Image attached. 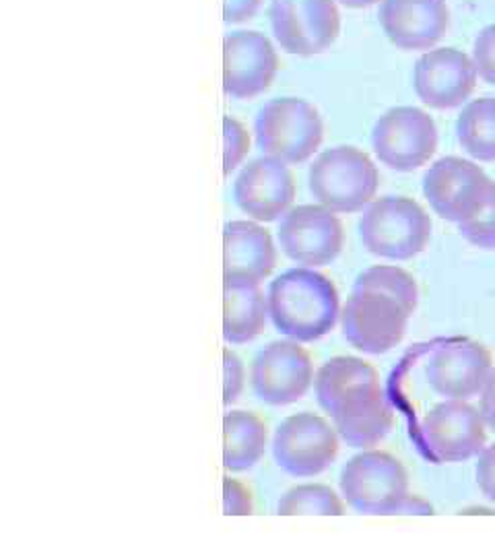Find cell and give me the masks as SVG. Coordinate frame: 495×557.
I'll list each match as a JSON object with an SVG mask.
<instances>
[{"label":"cell","instance_id":"obj_28","mask_svg":"<svg viewBox=\"0 0 495 557\" xmlns=\"http://www.w3.org/2000/svg\"><path fill=\"white\" fill-rule=\"evenodd\" d=\"M250 151V135L232 116L223 119V174L230 176Z\"/></svg>","mask_w":495,"mask_h":557},{"label":"cell","instance_id":"obj_35","mask_svg":"<svg viewBox=\"0 0 495 557\" xmlns=\"http://www.w3.org/2000/svg\"><path fill=\"white\" fill-rule=\"evenodd\" d=\"M398 515H434V508L425 502V499L417 498V496H407Z\"/></svg>","mask_w":495,"mask_h":557},{"label":"cell","instance_id":"obj_4","mask_svg":"<svg viewBox=\"0 0 495 557\" xmlns=\"http://www.w3.org/2000/svg\"><path fill=\"white\" fill-rule=\"evenodd\" d=\"M258 147L287 165L310 160L324 137L317 108L299 98L269 101L255 122Z\"/></svg>","mask_w":495,"mask_h":557},{"label":"cell","instance_id":"obj_1","mask_svg":"<svg viewBox=\"0 0 495 557\" xmlns=\"http://www.w3.org/2000/svg\"><path fill=\"white\" fill-rule=\"evenodd\" d=\"M267 301L279 333L299 343H314L337 324V287L314 269L283 273L271 283Z\"/></svg>","mask_w":495,"mask_h":557},{"label":"cell","instance_id":"obj_22","mask_svg":"<svg viewBox=\"0 0 495 557\" xmlns=\"http://www.w3.org/2000/svg\"><path fill=\"white\" fill-rule=\"evenodd\" d=\"M267 425L255 413H227L223 418V467L232 473L252 469L267 453Z\"/></svg>","mask_w":495,"mask_h":557},{"label":"cell","instance_id":"obj_9","mask_svg":"<svg viewBox=\"0 0 495 557\" xmlns=\"http://www.w3.org/2000/svg\"><path fill=\"white\" fill-rule=\"evenodd\" d=\"M273 455L287 475L314 478L324 473L337 458V430L320 416L297 413L279 425Z\"/></svg>","mask_w":495,"mask_h":557},{"label":"cell","instance_id":"obj_12","mask_svg":"<svg viewBox=\"0 0 495 557\" xmlns=\"http://www.w3.org/2000/svg\"><path fill=\"white\" fill-rule=\"evenodd\" d=\"M281 250L306 267H326L343 248V225L322 205H299L287 211L279 225Z\"/></svg>","mask_w":495,"mask_h":557},{"label":"cell","instance_id":"obj_20","mask_svg":"<svg viewBox=\"0 0 495 557\" xmlns=\"http://www.w3.org/2000/svg\"><path fill=\"white\" fill-rule=\"evenodd\" d=\"M277 250L271 234L252 221L223 227V285H260L271 277Z\"/></svg>","mask_w":495,"mask_h":557},{"label":"cell","instance_id":"obj_33","mask_svg":"<svg viewBox=\"0 0 495 557\" xmlns=\"http://www.w3.org/2000/svg\"><path fill=\"white\" fill-rule=\"evenodd\" d=\"M262 0H223V21L225 23H244L252 20L260 9Z\"/></svg>","mask_w":495,"mask_h":557},{"label":"cell","instance_id":"obj_15","mask_svg":"<svg viewBox=\"0 0 495 557\" xmlns=\"http://www.w3.org/2000/svg\"><path fill=\"white\" fill-rule=\"evenodd\" d=\"M425 374L440 397L469 400L483 393L494 374V361L485 345L477 341H453L432 354Z\"/></svg>","mask_w":495,"mask_h":557},{"label":"cell","instance_id":"obj_6","mask_svg":"<svg viewBox=\"0 0 495 557\" xmlns=\"http://www.w3.org/2000/svg\"><path fill=\"white\" fill-rule=\"evenodd\" d=\"M409 314L393 296L374 289H354L341 312L343 337L357 351L380 356L403 341Z\"/></svg>","mask_w":495,"mask_h":557},{"label":"cell","instance_id":"obj_17","mask_svg":"<svg viewBox=\"0 0 495 557\" xmlns=\"http://www.w3.org/2000/svg\"><path fill=\"white\" fill-rule=\"evenodd\" d=\"M234 199L248 218L269 223L294 205L296 182L285 161L264 156L244 165L234 184Z\"/></svg>","mask_w":495,"mask_h":557},{"label":"cell","instance_id":"obj_2","mask_svg":"<svg viewBox=\"0 0 495 557\" xmlns=\"http://www.w3.org/2000/svg\"><path fill=\"white\" fill-rule=\"evenodd\" d=\"M359 238L368 252L382 259H413L432 239V220L413 199L382 197L363 211Z\"/></svg>","mask_w":495,"mask_h":557},{"label":"cell","instance_id":"obj_16","mask_svg":"<svg viewBox=\"0 0 495 557\" xmlns=\"http://www.w3.org/2000/svg\"><path fill=\"white\" fill-rule=\"evenodd\" d=\"M477 66L456 48H437L417 60L413 85L419 100L436 110L458 108L475 91Z\"/></svg>","mask_w":495,"mask_h":557},{"label":"cell","instance_id":"obj_5","mask_svg":"<svg viewBox=\"0 0 495 557\" xmlns=\"http://www.w3.org/2000/svg\"><path fill=\"white\" fill-rule=\"evenodd\" d=\"M341 492L361 515H398L409 496V478L405 467L388 453L368 450L343 467Z\"/></svg>","mask_w":495,"mask_h":557},{"label":"cell","instance_id":"obj_32","mask_svg":"<svg viewBox=\"0 0 495 557\" xmlns=\"http://www.w3.org/2000/svg\"><path fill=\"white\" fill-rule=\"evenodd\" d=\"M477 485L481 494L495 502V444L483 448L477 462Z\"/></svg>","mask_w":495,"mask_h":557},{"label":"cell","instance_id":"obj_25","mask_svg":"<svg viewBox=\"0 0 495 557\" xmlns=\"http://www.w3.org/2000/svg\"><path fill=\"white\" fill-rule=\"evenodd\" d=\"M354 289H374L382 292L386 296H393L403 304V308L407 310L409 317H413L417 310V301H419V289H417V281L413 275H409L407 271L391 267V264H378L368 271H363L357 277Z\"/></svg>","mask_w":495,"mask_h":557},{"label":"cell","instance_id":"obj_10","mask_svg":"<svg viewBox=\"0 0 495 557\" xmlns=\"http://www.w3.org/2000/svg\"><path fill=\"white\" fill-rule=\"evenodd\" d=\"M492 184L473 161L442 158L425 172L423 193L442 220L462 223L483 207Z\"/></svg>","mask_w":495,"mask_h":557},{"label":"cell","instance_id":"obj_11","mask_svg":"<svg viewBox=\"0 0 495 557\" xmlns=\"http://www.w3.org/2000/svg\"><path fill=\"white\" fill-rule=\"evenodd\" d=\"M481 411L465 400L450 398L436 405L421 421V440L440 462H465L479 457L487 434Z\"/></svg>","mask_w":495,"mask_h":557},{"label":"cell","instance_id":"obj_21","mask_svg":"<svg viewBox=\"0 0 495 557\" xmlns=\"http://www.w3.org/2000/svg\"><path fill=\"white\" fill-rule=\"evenodd\" d=\"M269 301L260 285H223V337L244 345L264 331Z\"/></svg>","mask_w":495,"mask_h":557},{"label":"cell","instance_id":"obj_31","mask_svg":"<svg viewBox=\"0 0 495 557\" xmlns=\"http://www.w3.org/2000/svg\"><path fill=\"white\" fill-rule=\"evenodd\" d=\"M244 388V366L238 356L225 347L223 349V405L236 403Z\"/></svg>","mask_w":495,"mask_h":557},{"label":"cell","instance_id":"obj_14","mask_svg":"<svg viewBox=\"0 0 495 557\" xmlns=\"http://www.w3.org/2000/svg\"><path fill=\"white\" fill-rule=\"evenodd\" d=\"M279 71L277 50L258 32H234L223 40V91L236 100L264 94Z\"/></svg>","mask_w":495,"mask_h":557},{"label":"cell","instance_id":"obj_19","mask_svg":"<svg viewBox=\"0 0 495 557\" xmlns=\"http://www.w3.org/2000/svg\"><path fill=\"white\" fill-rule=\"evenodd\" d=\"M380 25L400 50H430L450 25L446 0H382Z\"/></svg>","mask_w":495,"mask_h":557},{"label":"cell","instance_id":"obj_23","mask_svg":"<svg viewBox=\"0 0 495 557\" xmlns=\"http://www.w3.org/2000/svg\"><path fill=\"white\" fill-rule=\"evenodd\" d=\"M378 372L363 359L359 358H333L329 359L317 374L318 405L331 413L333 407L349 391H354L361 384L376 382Z\"/></svg>","mask_w":495,"mask_h":557},{"label":"cell","instance_id":"obj_36","mask_svg":"<svg viewBox=\"0 0 495 557\" xmlns=\"http://www.w3.org/2000/svg\"><path fill=\"white\" fill-rule=\"evenodd\" d=\"M338 2L345 4V7H349V9H368V7L376 4L380 0H338Z\"/></svg>","mask_w":495,"mask_h":557},{"label":"cell","instance_id":"obj_27","mask_svg":"<svg viewBox=\"0 0 495 557\" xmlns=\"http://www.w3.org/2000/svg\"><path fill=\"white\" fill-rule=\"evenodd\" d=\"M460 236L483 250H495V182L483 207L473 218L458 223Z\"/></svg>","mask_w":495,"mask_h":557},{"label":"cell","instance_id":"obj_13","mask_svg":"<svg viewBox=\"0 0 495 557\" xmlns=\"http://www.w3.org/2000/svg\"><path fill=\"white\" fill-rule=\"evenodd\" d=\"M250 379L260 400L283 407L308 393L314 380V366L299 341H275L258 354Z\"/></svg>","mask_w":495,"mask_h":557},{"label":"cell","instance_id":"obj_18","mask_svg":"<svg viewBox=\"0 0 495 557\" xmlns=\"http://www.w3.org/2000/svg\"><path fill=\"white\" fill-rule=\"evenodd\" d=\"M338 436L351 448H372L388 436L395 411L384 395L380 380L361 384L338 400L329 413Z\"/></svg>","mask_w":495,"mask_h":557},{"label":"cell","instance_id":"obj_7","mask_svg":"<svg viewBox=\"0 0 495 557\" xmlns=\"http://www.w3.org/2000/svg\"><path fill=\"white\" fill-rule=\"evenodd\" d=\"M372 145L378 160L391 170L413 172L436 153V122L419 108H393L378 120Z\"/></svg>","mask_w":495,"mask_h":557},{"label":"cell","instance_id":"obj_29","mask_svg":"<svg viewBox=\"0 0 495 557\" xmlns=\"http://www.w3.org/2000/svg\"><path fill=\"white\" fill-rule=\"evenodd\" d=\"M473 62H475L479 77L495 85V25L485 27L477 36L475 46H473Z\"/></svg>","mask_w":495,"mask_h":557},{"label":"cell","instance_id":"obj_3","mask_svg":"<svg viewBox=\"0 0 495 557\" xmlns=\"http://www.w3.org/2000/svg\"><path fill=\"white\" fill-rule=\"evenodd\" d=\"M310 193L333 213H357L378 193V168L356 147H333L310 165Z\"/></svg>","mask_w":495,"mask_h":557},{"label":"cell","instance_id":"obj_30","mask_svg":"<svg viewBox=\"0 0 495 557\" xmlns=\"http://www.w3.org/2000/svg\"><path fill=\"white\" fill-rule=\"evenodd\" d=\"M252 494L236 479L223 478V515L248 517L252 515Z\"/></svg>","mask_w":495,"mask_h":557},{"label":"cell","instance_id":"obj_26","mask_svg":"<svg viewBox=\"0 0 495 557\" xmlns=\"http://www.w3.org/2000/svg\"><path fill=\"white\" fill-rule=\"evenodd\" d=\"M277 512L281 517H297V515L341 517L345 515V508L337 494L326 485H297L281 496Z\"/></svg>","mask_w":495,"mask_h":557},{"label":"cell","instance_id":"obj_24","mask_svg":"<svg viewBox=\"0 0 495 557\" xmlns=\"http://www.w3.org/2000/svg\"><path fill=\"white\" fill-rule=\"evenodd\" d=\"M460 147L479 161H495V98L471 101L456 122Z\"/></svg>","mask_w":495,"mask_h":557},{"label":"cell","instance_id":"obj_34","mask_svg":"<svg viewBox=\"0 0 495 557\" xmlns=\"http://www.w3.org/2000/svg\"><path fill=\"white\" fill-rule=\"evenodd\" d=\"M481 416L485 425L495 432V372L481 393Z\"/></svg>","mask_w":495,"mask_h":557},{"label":"cell","instance_id":"obj_8","mask_svg":"<svg viewBox=\"0 0 495 557\" xmlns=\"http://www.w3.org/2000/svg\"><path fill=\"white\" fill-rule=\"evenodd\" d=\"M279 46L296 57H314L338 38L341 15L335 0H279L271 9Z\"/></svg>","mask_w":495,"mask_h":557}]
</instances>
